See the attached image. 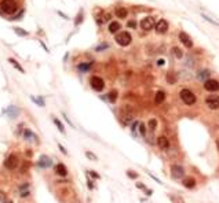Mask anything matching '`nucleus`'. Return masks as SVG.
I'll list each match as a JSON object with an SVG mask.
<instances>
[{"mask_svg":"<svg viewBox=\"0 0 219 203\" xmlns=\"http://www.w3.org/2000/svg\"><path fill=\"white\" fill-rule=\"evenodd\" d=\"M0 8H1V11L3 12L11 15V14H14V12L18 10V4H17L15 0H1Z\"/></svg>","mask_w":219,"mask_h":203,"instance_id":"1","label":"nucleus"},{"mask_svg":"<svg viewBox=\"0 0 219 203\" xmlns=\"http://www.w3.org/2000/svg\"><path fill=\"white\" fill-rule=\"evenodd\" d=\"M116 43L120 44V45H123V47H127V45H130L131 44V40H132V37L131 34L128 33V32H120L119 34L116 36Z\"/></svg>","mask_w":219,"mask_h":203,"instance_id":"2","label":"nucleus"},{"mask_svg":"<svg viewBox=\"0 0 219 203\" xmlns=\"http://www.w3.org/2000/svg\"><path fill=\"white\" fill-rule=\"evenodd\" d=\"M181 99H182V102L185 103V105H194L196 103V96H194V93L192 92V91H189V89H182L181 91Z\"/></svg>","mask_w":219,"mask_h":203,"instance_id":"3","label":"nucleus"},{"mask_svg":"<svg viewBox=\"0 0 219 203\" xmlns=\"http://www.w3.org/2000/svg\"><path fill=\"white\" fill-rule=\"evenodd\" d=\"M121 119L124 125H128L131 121H134V111L130 106H124L121 109Z\"/></svg>","mask_w":219,"mask_h":203,"instance_id":"4","label":"nucleus"},{"mask_svg":"<svg viewBox=\"0 0 219 203\" xmlns=\"http://www.w3.org/2000/svg\"><path fill=\"white\" fill-rule=\"evenodd\" d=\"M90 84H91V86H92V89L98 91V92H101V91L105 88V82H103V80H102L101 77H97V76L91 77V80H90Z\"/></svg>","mask_w":219,"mask_h":203,"instance_id":"5","label":"nucleus"},{"mask_svg":"<svg viewBox=\"0 0 219 203\" xmlns=\"http://www.w3.org/2000/svg\"><path fill=\"white\" fill-rule=\"evenodd\" d=\"M19 161L18 158L15 156V155H10V156H7V159L4 161V166L8 169V170H14L15 167L18 166Z\"/></svg>","mask_w":219,"mask_h":203,"instance_id":"6","label":"nucleus"},{"mask_svg":"<svg viewBox=\"0 0 219 203\" xmlns=\"http://www.w3.org/2000/svg\"><path fill=\"white\" fill-rule=\"evenodd\" d=\"M205 103L209 109L216 110V109H219V96L218 95H209V96L205 99Z\"/></svg>","mask_w":219,"mask_h":203,"instance_id":"7","label":"nucleus"},{"mask_svg":"<svg viewBox=\"0 0 219 203\" xmlns=\"http://www.w3.org/2000/svg\"><path fill=\"white\" fill-rule=\"evenodd\" d=\"M156 24V21L153 17H146L141 21V29H144V30H150L153 29V26Z\"/></svg>","mask_w":219,"mask_h":203,"instance_id":"8","label":"nucleus"},{"mask_svg":"<svg viewBox=\"0 0 219 203\" xmlns=\"http://www.w3.org/2000/svg\"><path fill=\"white\" fill-rule=\"evenodd\" d=\"M183 174H185V170H183V167L179 166V165H172L171 166V176H172V179H182L183 177Z\"/></svg>","mask_w":219,"mask_h":203,"instance_id":"9","label":"nucleus"},{"mask_svg":"<svg viewBox=\"0 0 219 203\" xmlns=\"http://www.w3.org/2000/svg\"><path fill=\"white\" fill-rule=\"evenodd\" d=\"M204 88L209 92H216L219 91V82L216 80H207L204 81Z\"/></svg>","mask_w":219,"mask_h":203,"instance_id":"10","label":"nucleus"},{"mask_svg":"<svg viewBox=\"0 0 219 203\" xmlns=\"http://www.w3.org/2000/svg\"><path fill=\"white\" fill-rule=\"evenodd\" d=\"M167 30H168V22L165 19H160L156 24V32L160 34H164V33H167Z\"/></svg>","mask_w":219,"mask_h":203,"instance_id":"11","label":"nucleus"},{"mask_svg":"<svg viewBox=\"0 0 219 203\" xmlns=\"http://www.w3.org/2000/svg\"><path fill=\"white\" fill-rule=\"evenodd\" d=\"M179 40H181L182 43L185 44L188 48H192V45H193V41H192V38L189 37L188 33H185V32H181V33H179Z\"/></svg>","mask_w":219,"mask_h":203,"instance_id":"12","label":"nucleus"},{"mask_svg":"<svg viewBox=\"0 0 219 203\" xmlns=\"http://www.w3.org/2000/svg\"><path fill=\"white\" fill-rule=\"evenodd\" d=\"M157 146L161 148V150H167V148L169 147L168 139H167L165 136H160V137L157 139Z\"/></svg>","mask_w":219,"mask_h":203,"instance_id":"13","label":"nucleus"},{"mask_svg":"<svg viewBox=\"0 0 219 203\" xmlns=\"http://www.w3.org/2000/svg\"><path fill=\"white\" fill-rule=\"evenodd\" d=\"M55 173L58 176H61V177H65L68 174V170H66V167H65L63 163H58L55 166Z\"/></svg>","mask_w":219,"mask_h":203,"instance_id":"14","label":"nucleus"},{"mask_svg":"<svg viewBox=\"0 0 219 203\" xmlns=\"http://www.w3.org/2000/svg\"><path fill=\"white\" fill-rule=\"evenodd\" d=\"M51 159L48 158V156H46V155H41L40 156V161H39V166L40 167H48L51 166Z\"/></svg>","mask_w":219,"mask_h":203,"instance_id":"15","label":"nucleus"},{"mask_svg":"<svg viewBox=\"0 0 219 203\" xmlns=\"http://www.w3.org/2000/svg\"><path fill=\"white\" fill-rule=\"evenodd\" d=\"M114 14H116L117 18H125L127 14H128V11H127V8H124V7H116Z\"/></svg>","mask_w":219,"mask_h":203,"instance_id":"16","label":"nucleus"},{"mask_svg":"<svg viewBox=\"0 0 219 203\" xmlns=\"http://www.w3.org/2000/svg\"><path fill=\"white\" fill-rule=\"evenodd\" d=\"M164 99H165V93H164L163 91H158V92L156 93V96H154V103H156V105H161L164 102Z\"/></svg>","mask_w":219,"mask_h":203,"instance_id":"17","label":"nucleus"},{"mask_svg":"<svg viewBox=\"0 0 219 203\" xmlns=\"http://www.w3.org/2000/svg\"><path fill=\"white\" fill-rule=\"evenodd\" d=\"M119 29H121V26H120L119 22L113 21V22L109 24V32H110V33H116V32H119Z\"/></svg>","mask_w":219,"mask_h":203,"instance_id":"18","label":"nucleus"},{"mask_svg":"<svg viewBox=\"0 0 219 203\" xmlns=\"http://www.w3.org/2000/svg\"><path fill=\"white\" fill-rule=\"evenodd\" d=\"M194 185H196V180L192 179V177L183 180V187H186V188H193Z\"/></svg>","mask_w":219,"mask_h":203,"instance_id":"19","label":"nucleus"},{"mask_svg":"<svg viewBox=\"0 0 219 203\" xmlns=\"http://www.w3.org/2000/svg\"><path fill=\"white\" fill-rule=\"evenodd\" d=\"M209 70H201L200 73L197 74V77H199V80H204V81H207V80H209L208 77H209Z\"/></svg>","mask_w":219,"mask_h":203,"instance_id":"20","label":"nucleus"},{"mask_svg":"<svg viewBox=\"0 0 219 203\" xmlns=\"http://www.w3.org/2000/svg\"><path fill=\"white\" fill-rule=\"evenodd\" d=\"M90 67H91V62H88V63H80V65H79V70L83 71V73H87L88 70H90Z\"/></svg>","mask_w":219,"mask_h":203,"instance_id":"21","label":"nucleus"},{"mask_svg":"<svg viewBox=\"0 0 219 203\" xmlns=\"http://www.w3.org/2000/svg\"><path fill=\"white\" fill-rule=\"evenodd\" d=\"M8 62H10V63H11V65H13L14 67L17 69V70H18V71H21V73H24V69L21 67V65H18V63H17V61H15V59H13V58H10V59H8Z\"/></svg>","mask_w":219,"mask_h":203,"instance_id":"22","label":"nucleus"},{"mask_svg":"<svg viewBox=\"0 0 219 203\" xmlns=\"http://www.w3.org/2000/svg\"><path fill=\"white\" fill-rule=\"evenodd\" d=\"M107 99H109L112 103H114L116 99H117V91H110V92L107 93Z\"/></svg>","mask_w":219,"mask_h":203,"instance_id":"23","label":"nucleus"},{"mask_svg":"<svg viewBox=\"0 0 219 203\" xmlns=\"http://www.w3.org/2000/svg\"><path fill=\"white\" fill-rule=\"evenodd\" d=\"M172 54L175 55V58H182V55H183L182 49L178 48V47H174V48H172Z\"/></svg>","mask_w":219,"mask_h":203,"instance_id":"24","label":"nucleus"},{"mask_svg":"<svg viewBox=\"0 0 219 203\" xmlns=\"http://www.w3.org/2000/svg\"><path fill=\"white\" fill-rule=\"evenodd\" d=\"M148 126L150 128V130H154V129H156V126H157V121L154 119V118L149 119V122H148Z\"/></svg>","mask_w":219,"mask_h":203,"instance_id":"25","label":"nucleus"},{"mask_svg":"<svg viewBox=\"0 0 219 203\" xmlns=\"http://www.w3.org/2000/svg\"><path fill=\"white\" fill-rule=\"evenodd\" d=\"M54 122H55V125L58 126V129H59V132L61 133H63L65 132V129H63V125L61 122H59V119H56V118H54Z\"/></svg>","mask_w":219,"mask_h":203,"instance_id":"26","label":"nucleus"},{"mask_svg":"<svg viewBox=\"0 0 219 203\" xmlns=\"http://www.w3.org/2000/svg\"><path fill=\"white\" fill-rule=\"evenodd\" d=\"M139 132H141V135L142 136L146 135V128H145L144 123H141V125H139Z\"/></svg>","mask_w":219,"mask_h":203,"instance_id":"27","label":"nucleus"},{"mask_svg":"<svg viewBox=\"0 0 219 203\" xmlns=\"http://www.w3.org/2000/svg\"><path fill=\"white\" fill-rule=\"evenodd\" d=\"M86 155H87L90 159H92V161H97V159H98V158H97V155H94L92 152H90V151H87V152H86Z\"/></svg>","mask_w":219,"mask_h":203,"instance_id":"28","label":"nucleus"},{"mask_svg":"<svg viewBox=\"0 0 219 203\" xmlns=\"http://www.w3.org/2000/svg\"><path fill=\"white\" fill-rule=\"evenodd\" d=\"M171 200L174 203H183V200H182L181 198H175V196H171Z\"/></svg>","mask_w":219,"mask_h":203,"instance_id":"29","label":"nucleus"},{"mask_svg":"<svg viewBox=\"0 0 219 203\" xmlns=\"http://www.w3.org/2000/svg\"><path fill=\"white\" fill-rule=\"evenodd\" d=\"M203 18H205L207 21H208V22H211V24H214V25H219L218 22H216V21H214V19H211V18H208V17H207V15H204V14H203Z\"/></svg>","mask_w":219,"mask_h":203,"instance_id":"30","label":"nucleus"},{"mask_svg":"<svg viewBox=\"0 0 219 203\" xmlns=\"http://www.w3.org/2000/svg\"><path fill=\"white\" fill-rule=\"evenodd\" d=\"M127 176H128L130 179H137V177H138L137 173H132V172H128V173H127Z\"/></svg>","mask_w":219,"mask_h":203,"instance_id":"31","label":"nucleus"},{"mask_svg":"<svg viewBox=\"0 0 219 203\" xmlns=\"http://www.w3.org/2000/svg\"><path fill=\"white\" fill-rule=\"evenodd\" d=\"M14 29H15V32H17L18 34H22V36H26V34H28L26 32H24V30H19V28H14Z\"/></svg>","mask_w":219,"mask_h":203,"instance_id":"32","label":"nucleus"},{"mask_svg":"<svg viewBox=\"0 0 219 203\" xmlns=\"http://www.w3.org/2000/svg\"><path fill=\"white\" fill-rule=\"evenodd\" d=\"M128 28H134V29H135V26H137V22H135V21H130V22H128Z\"/></svg>","mask_w":219,"mask_h":203,"instance_id":"33","label":"nucleus"},{"mask_svg":"<svg viewBox=\"0 0 219 203\" xmlns=\"http://www.w3.org/2000/svg\"><path fill=\"white\" fill-rule=\"evenodd\" d=\"M107 48V44H102V45H98L97 47V51H102V49H105Z\"/></svg>","mask_w":219,"mask_h":203,"instance_id":"34","label":"nucleus"},{"mask_svg":"<svg viewBox=\"0 0 219 203\" xmlns=\"http://www.w3.org/2000/svg\"><path fill=\"white\" fill-rule=\"evenodd\" d=\"M167 78H168V81L171 82V84H174V82H175V78H174L171 74H168V77H167Z\"/></svg>","mask_w":219,"mask_h":203,"instance_id":"35","label":"nucleus"},{"mask_svg":"<svg viewBox=\"0 0 219 203\" xmlns=\"http://www.w3.org/2000/svg\"><path fill=\"white\" fill-rule=\"evenodd\" d=\"M19 195H21V198H26V196H28V195H29V191H24V192H21Z\"/></svg>","mask_w":219,"mask_h":203,"instance_id":"36","label":"nucleus"},{"mask_svg":"<svg viewBox=\"0 0 219 203\" xmlns=\"http://www.w3.org/2000/svg\"><path fill=\"white\" fill-rule=\"evenodd\" d=\"M90 174H91V176H92L94 179H99V174H97V173H94V172H92V170L90 172Z\"/></svg>","mask_w":219,"mask_h":203,"instance_id":"37","label":"nucleus"},{"mask_svg":"<svg viewBox=\"0 0 219 203\" xmlns=\"http://www.w3.org/2000/svg\"><path fill=\"white\" fill-rule=\"evenodd\" d=\"M157 65H158V66H163V65H164V59H158V61H157Z\"/></svg>","mask_w":219,"mask_h":203,"instance_id":"38","label":"nucleus"},{"mask_svg":"<svg viewBox=\"0 0 219 203\" xmlns=\"http://www.w3.org/2000/svg\"><path fill=\"white\" fill-rule=\"evenodd\" d=\"M3 200H4V194L0 192V202H3Z\"/></svg>","mask_w":219,"mask_h":203,"instance_id":"39","label":"nucleus"},{"mask_svg":"<svg viewBox=\"0 0 219 203\" xmlns=\"http://www.w3.org/2000/svg\"><path fill=\"white\" fill-rule=\"evenodd\" d=\"M59 148H61V151H62L63 154H66V150H65V148H63L62 146H61V144H59Z\"/></svg>","mask_w":219,"mask_h":203,"instance_id":"40","label":"nucleus"},{"mask_svg":"<svg viewBox=\"0 0 219 203\" xmlns=\"http://www.w3.org/2000/svg\"><path fill=\"white\" fill-rule=\"evenodd\" d=\"M88 187H90V188H94V185H92V181H88Z\"/></svg>","mask_w":219,"mask_h":203,"instance_id":"41","label":"nucleus"},{"mask_svg":"<svg viewBox=\"0 0 219 203\" xmlns=\"http://www.w3.org/2000/svg\"><path fill=\"white\" fill-rule=\"evenodd\" d=\"M4 203H13V202H11V200H10V202H4Z\"/></svg>","mask_w":219,"mask_h":203,"instance_id":"42","label":"nucleus"},{"mask_svg":"<svg viewBox=\"0 0 219 203\" xmlns=\"http://www.w3.org/2000/svg\"><path fill=\"white\" fill-rule=\"evenodd\" d=\"M218 147H219V142H218Z\"/></svg>","mask_w":219,"mask_h":203,"instance_id":"43","label":"nucleus"}]
</instances>
